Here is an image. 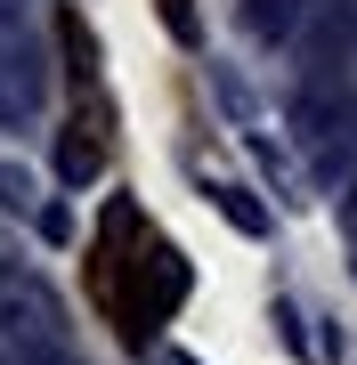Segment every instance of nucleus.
<instances>
[{
	"label": "nucleus",
	"mask_w": 357,
	"mask_h": 365,
	"mask_svg": "<svg viewBox=\"0 0 357 365\" xmlns=\"http://www.w3.org/2000/svg\"><path fill=\"white\" fill-rule=\"evenodd\" d=\"M25 81H16V66H9V57H0V122H16V114H25Z\"/></svg>",
	"instance_id": "1a4fd4ad"
},
{
	"label": "nucleus",
	"mask_w": 357,
	"mask_h": 365,
	"mask_svg": "<svg viewBox=\"0 0 357 365\" xmlns=\"http://www.w3.org/2000/svg\"><path fill=\"white\" fill-rule=\"evenodd\" d=\"M0 211H16V220H41V211H49L41 203V179L25 163H9V155H0Z\"/></svg>",
	"instance_id": "423d86ee"
},
{
	"label": "nucleus",
	"mask_w": 357,
	"mask_h": 365,
	"mask_svg": "<svg viewBox=\"0 0 357 365\" xmlns=\"http://www.w3.org/2000/svg\"><path fill=\"white\" fill-rule=\"evenodd\" d=\"M114 163V106L106 98H73L66 130H57V179L66 187H98Z\"/></svg>",
	"instance_id": "f03ea898"
},
{
	"label": "nucleus",
	"mask_w": 357,
	"mask_h": 365,
	"mask_svg": "<svg viewBox=\"0 0 357 365\" xmlns=\"http://www.w3.org/2000/svg\"><path fill=\"white\" fill-rule=\"evenodd\" d=\"M0 268H9V260H0Z\"/></svg>",
	"instance_id": "ddd939ff"
},
{
	"label": "nucleus",
	"mask_w": 357,
	"mask_h": 365,
	"mask_svg": "<svg viewBox=\"0 0 357 365\" xmlns=\"http://www.w3.org/2000/svg\"><path fill=\"white\" fill-rule=\"evenodd\" d=\"M162 365H203V357H187V349H162Z\"/></svg>",
	"instance_id": "9b49d317"
},
{
	"label": "nucleus",
	"mask_w": 357,
	"mask_h": 365,
	"mask_svg": "<svg viewBox=\"0 0 357 365\" xmlns=\"http://www.w3.org/2000/svg\"><path fill=\"white\" fill-rule=\"evenodd\" d=\"M276 333H284V349H292V357H317V349H309V325H301V309H292V300H276Z\"/></svg>",
	"instance_id": "6e6552de"
},
{
	"label": "nucleus",
	"mask_w": 357,
	"mask_h": 365,
	"mask_svg": "<svg viewBox=\"0 0 357 365\" xmlns=\"http://www.w3.org/2000/svg\"><path fill=\"white\" fill-rule=\"evenodd\" d=\"M325 0H236V25L252 49H284V41H301L309 25H317Z\"/></svg>",
	"instance_id": "7ed1b4c3"
},
{
	"label": "nucleus",
	"mask_w": 357,
	"mask_h": 365,
	"mask_svg": "<svg viewBox=\"0 0 357 365\" xmlns=\"http://www.w3.org/2000/svg\"><path fill=\"white\" fill-rule=\"evenodd\" d=\"M212 203H219V220L236 227V235H268V203L252 195V187H236V179H227V187H212Z\"/></svg>",
	"instance_id": "39448f33"
},
{
	"label": "nucleus",
	"mask_w": 357,
	"mask_h": 365,
	"mask_svg": "<svg viewBox=\"0 0 357 365\" xmlns=\"http://www.w3.org/2000/svg\"><path fill=\"white\" fill-rule=\"evenodd\" d=\"M0 365H90L73 349L66 300L25 268H0Z\"/></svg>",
	"instance_id": "f257e3e1"
},
{
	"label": "nucleus",
	"mask_w": 357,
	"mask_h": 365,
	"mask_svg": "<svg viewBox=\"0 0 357 365\" xmlns=\"http://www.w3.org/2000/svg\"><path fill=\"white\" fill-rule=\"evenodd\" d=\"M155 9H162V33H171L179 49H195V41H203V16H195V0H155Z\"/></svg>",
	"instance_id": "0eeeda50"
},
{
	"label": "nucleus",
	"mask_w": 357,
	"mask_h": 365,
	"mask_svg": "<svg viewBox=\"0 0 357 365\" xmlns=\"http://www.w3.org/2000/svg\"><path fill=\"white\" fill-rule=\"evenodd\" d=\"M57 49H66V73H73V98H98V33H90V16L73 9V0H57Z\"/></svg>",
	"instance_id": "20e7f679"
},
{
	"label": "nucleus",
	"mask_w": 357,
	"mask_h": 365,
	"mask_svg": "<svg viewBox=\"0 0 357 365\" xmlns=\"http://www.w3.org/2000/svg\"><path fill=\"white\" fill-rule=\"evenodd\" d=\"M16 9H25V0H0V25H9V16H16Z\"/></svg>",
	"instance_id": "f8f14e48"
},
{
	"label": "nucleus",
	"mask_w": 357,
	"mask_h": 365,
	"mask_svg": "<svg viewBox=\"0 0 357 365\" xmlns=\"http://www.w3.org/2000/svg\"><path fill=\"white\" fill-rule=\"evenodd\" d=\"M341 235L357 244V170H349V187H341Z\"/></svg>",
	"instance_id": "9d476101"
}]
</instances>
